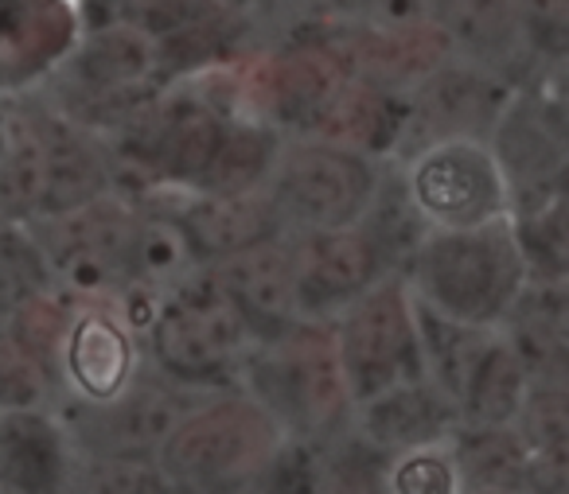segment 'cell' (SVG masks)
<instances>
[{
  "label": "cell",
  "instance_id": "obj_35",
  "mask_svg": "<svg viewBox=\"0 0 569 494\" xmlns=\"http://www.w3.org/2000/svg\"><path fill=\"white\" fill-rule=\"evenodd\" d=\"M429 9H433V0H367L363 20H371V24H418V20H429Z\"/></svg>",
  "mask_w": 569,
  "mask_h": 494
},
{
  "label": "cell",
  "instance_id": "obj_14",
  "mask_svg": "<svg viewBox=\"0 0 569 494\" xmlns=\"http://www.w3.org/2000/svg\"><path fill=\"white\" fill-rule=\"evenodd\" d=\"M382 269L371 238L359 222L340 230H312L293 234V281H297V315L320 320L328 312H340L351 296L371 289Z\"/></svg>",
  "mask_w": 569,
  "mask_h": 494
},
{
  "label": "cell",
  "instance_id": "obj_24",
  "mask_svg": "<svg viewBox=\"0 0 569 494\" xmlns=\"http://www.w3.org/2000/svg\"><path fill=\"white\" fill-rule=\"evenodd\" d=\"M530 385H535V374L515 351L507 331L496 327L483 343L472 374H468L465 393H460V424H515Z\"/></svg>",
  "mask_w": 569,
  "mask_h": 494
},
{
  "label": "cell",
  "instance_id": "obj_15",
  "mask_svg": "<svg viewBox=\"0 0 569 494\" xmlns=\"http://www.w3.org/2000/svg\"><path fill=\"white\" fill-rule=\"evenodd\" d=\"M230 300L242 308L250 327L261 335L281 331L297 315V281H293V230H273L242 250L227 253L207 265Z\"/></svg>",
  "mask_w": 569,
  "mask_h": 494
},
{
  "label": "cell",
  "instance_id": "obj_22",
  "mask_svg": "<svg viewBox=\"0 0 569 494\" xmlns=\"http://www.w3.org/2000/svg\"><path fill=\"white\" fill-rule=\"evenodd\" d=\"M449 455L460 491H538V471L515 424H452Z\"/></svg>",
  "mask_w": 569,
  "mask_h": 494
},
{
  "label": "cell",
  "instance_id": "obj_8",
  "mask_svg": "<svg viewBox=\"0 0 569 494\" xmlns=\"http://www.w3.org/2000/svg\"><path fill=\"white\" fill-rule=\"evenodd\" d=\"M48 222L43 238L36 234L48 269L82 292H98L113 281H129V253H133L141 214L113 191L87 199L63 214H40Z\"/></svg>",
  "mask_w": 569,
  "mask_h": 494
},
{
  "label": "cell",
  "instance_id": "obj_4",
  "mask_svg": "<svg viewBox=\"0 0 569 494\" xmlns=\"http://www.w3.org/2000/svg\"><path fill=\"white\" fill-rule=\"evenodd\" d=\"M258 343V331L242 315V308L222 292L214 273L172 281L157 300L149 320V346L157 366L176 382L211 385L234 374L246 354Z\"/></svg>",
  "mask_w": 569,
  "mask_h": 494
},
{
  "label": "cell",
  "instance_id": "obj_10",
  "mask_svg": "<svg viewBox=\"0 0 569 494\" xmlns=\"http://www.w3.org/2000/svg\"><path fill=\"white\" fill-rule=\"evenodd\" d=\"M164 71L157 59V43L137 24H110L102 32L87 36L71 56V90L79 94V113L90 125L121 121L157 98V74Z\"/></svg>",
  "mask_w": 569,
  "mask_h": 494
},
{
  "label": "cell",
  "instance_id": "obj_7",
  "mask_svg": "<svg viewBox=\"0 0 569 494\" xmlns=\"http://www.w3.org/2000/svg\"><path fill=\"white\" fill-rule=\"evenodd\" d=\"M375 180H379L375 160L297 137L293 144L281 141L266 188L281 214V226L293 234H312V230H340L359 222Z\"/></svg>",
  "mask_w": 569,
  "mask_h": 494
},
{
  "label": "cell",
  "instance_id": "obj_3",
  "mask_svg": "<svg viewBox=\"0 0 569 494\" xmlns=\"http://www.w3.org/2000/svg\"><path fill=\"white\" fill-rule=\"evenodd\" d=\"M289 432L253 397H222L188 409L157 447V467L176 486L258 483Z\"/></svg>",
  "mask_w": 569,
  "mask_h": 494
},
{
  "label": "cell",
  "instance_id": "obj_34",
  "mask_svg": "<svg viewBox=\"0 0 569 494\" xmlns=\"http://www.w3.org/2000/svg\"><path fill=\"white\" fill-rule=\"evenodd\" d=\"M284 9L293 12L297 20L320 28V24H351L363 20L367 0H284Z\"/></svg>",
  "mask_w": 569,
  "mask_h": 494
},
{
  "label": "cell",
  "instance_id": "obj_5",
  "mask_svg": "<svg viewBox=\"0 0 569 494\" xmlns=\"http://www.w3.org/2000/svg\"><path fill=\"white\" fill-rule=\"evenodd\" d=\"M332 335L343 377H348L351 405L402 382L426 377L413 292L402 273H382L371 289L351 296L340 308Z\"/></svg>",
  "mask_w": 569,
  "mask_h": 494
},
{
  "label": "cell",
  "instance_id": "obj_31",
  "mask_svg": "<svg viewBox=\"0 0 569 494\" xmlns=\"http://www.w3.org/2000/svg\"><path fill=\"white\" fill-rule=\"evenodd\" d=\"M519 4V24L527 48L538 56H550L558 63L566 56L569 36V0H515Z\"/></svg>",
  "mask_w": 569,
  "mask_h": 494
},
{
  "label": "cell",
  "instance_id": "obj_11",
  "mask_svg": "<svg viewBox=\"0 0 569 494\" xmlns=\"http://www.w3.org/2000/svg\"><path fill=\"white\" fill-rule=\"evenodd\" d=\"M499 168H503L511 211L535 206L558 195L566 175V121H561V98L538 90H515L503 118L488 137Z\"/></svg>",
  "mask_w": 569,
  "mask_h": 494
},
{
  "label": "cell",
  "instance_id": "obj_18",
  "mask_svg": "<svg viewBox=\"0 0 569 494\" xmlns=\"http://www.w3.org/2000/svg\"><path fill=\"white\" fill-rule=\"evenodd\" d=\"M74 444L43 405H0V491H59L71 483Z\"/></svg>",
  "mask_w": 569,
  "mask_h": 494
},
{
  "label": "cell",
  "instance_id": "obj_28",
  "mask_svg": "<svg viewBox=\"0 0 569 494\" xmlns=\"http://www.w3.org/2000/svg\"><path fill=\"white\" fill-rule=\"evenodd\" d=\"M515 429L527 440L538 471V491H561L569 471V397L561 382H535Z\"/></svg>",
  "mask_w": 569,
  "mask_h": 494
},
{
  "label": "cell",
  "instance_id": "obj_29",
  "mask_svg": "<svg viewBox=\"0 0 569 494\" xmlns=\"http://www.w3.org/2000/svg\"><path fill=\"white\" fill-rule=\"evenodd\" d=\"M67 320H71V312H67L56 296H48V289L28 292V296H20L17 304H12L9 339L28 359H36L51 374V362L63 351Z\"/></svg>",
  "mask_w": 569,
  "mask_h": 494
},
{
  "label": "cell",
  "instance_id": "obj_12",
  "mask_svg": "<svg viewBox=\"0 0 569 494\" xmlns=\"http://www.w3.org/2000/svg\"><path fill=\"white\" fill-rule=\"evenodd\" d=\"M328 40L351 79L371 82L390 94H410L433 67L452 56L449 40L437 32L433 20L418 24L351 20V24H328Z\"/></svg>",
  "mask_w": 569,
  "mask_h": 494
},
{
  "label": "cell",
  "instance_id": "obj_20",
  "mask_svg": "<svg viewBox=\"0 0 569 494\" xmlns=\"http://www.w3.org/2000/svg\"><path fill=\"white\" fill-rule=\"evenodd\" d=\"M351 413H356V429L387 455H398L406 447L437 444L460 421L452 401L429 377L375 393V397L351 405Z\"/></svg>",
  "mask_w": 569,
  "mask_h": 494
},
{
  "label": "cell",
  "instance_id": "obj_33",
  "mask_svg": "<svg viewBox=\"0 0 569 494\" xmlns=\"http://www.w3.org/2000/svg\"><path fill=\"white\" fill-rule=\"evenodd\" d=\"M94 491H160L168 478L149 460H94L87 471Z\"/></svg>",
  "mask_w": 569,
  "mask_h": 494
},
{
  "label": "cell",
  "instance_id": "obj_23",
  "mask_svg": "<svg viewBox=\"0 0 569 494\" xmlns=\"http://www.w3.org/2000/svg\"><path fill=\"white\" fill-rule=\"evenodd\" d=\"M429 20L449 40V51L496 71L515 63L527 48L515 0H433Z\"/></svg>",
  "mask_w": 569,
  "mask_h": 494
},
{
  "label": "cell",
  "instance_id": "obj_9",
  "mask_svg": "<svg viewBox=\"0 0 569 494\" xmlns=\"http://www.w3.org/2000/svg\"><path fill=\"white\" fill-rule=\"evenodd\" d=\"M511 94L515 87L503 71L449 56L406 94V129L398 149L410 152L433 137H480V141H488Z\"/></svg>",
  "mask_w": 569,
  "mask_h": 494
},
{
  "label": "cell",
  "instance_id": "obj_26",
  "mask_svg": "<svg viewBox=\"0 0 569 494\" xmlns=\"http://www.w3.org/2000/svg\"><path fill=\"white\" fill-rule=\"evenodd\" d=\"M413 315H418V343H421V362H426V377L457 409L460 393L468 385V374H472L476 359H480L483 343H488V335L496 327H476V323L449 320V315L421 304L418 296H413Z\"/></svg>",
  "mask_w": 569,
  "mask_h": 494
},
{
  "label": "cell",
  "instance_id": "obj_27",
  "mask_svg": "<svg viewBox=\"0 0 569 494\" xmlns=\"http://www.w3.org/2000/svg\"><path fill=\"white\" fill-rule=\"evenodd\" d=\"M359 226H363L375 253L382 258V269L387 273H406V265H410L413 250H418L429 226L418 214V206H413L398 168H382L379 172L371 199H367L363 214H359Z\"/></svg>",
  "mask_w": 569,
  "mask_h": 494
},
{
  "label": "cell",
  "instance_id": "obj_13",
  "mask_svg": "<svg viewBox=\"0 0 569 494\" xmlns=\"http://www.w3.org/2000/svg\"><path fill=\"white\" fill-rule=\"evenodd\" d=\"M79 409L67 436L79 440L94 460H149L188 413L172 390L149 382H129L118 397L106 401H79Z\"/></svg>",
  "mask_w": 569,
  "mask_h": 494
},
{
  "label": "cell",
  "instance_id": "obj_36",
  "mask_svg": "<svg viewBox=\"0 0 569 494\" xmlns=\"http://www.w3.org/2000/svg\"><path fill=\"white\" fill-rule=\"evenodd\" d=\"M203 4H211V9H219V12H227V17H234V12H242V9H250L253 0H203Z\"/></svg>",
  "mask_w": 569,
  "mask_h": 494
},
{
  "label": "cell",
  "instance_id": "obj_32",
  "mask_svg": "<svg viewBox=\"0 0 569 494\" xmlns=\"http://www.w3.org/2000/svg\"><path fill=\"white\" fill-rule=\"evenodd\" d=\"M43 393H48V370L4 335L0 339V405H40Z\"/></svg>",
  "mask_w": 569,
  "mask_h": 494
},
{
  "label": "cell",
  "instance_id": "obj_16",
  "mask_svg": "<svg viewBox=\"0 0 569 494\" xmlns=\"http://www.w3.org/2000/svg\"><path fill=\"white\" fill-rule=\"evenodd\" d=\"M406 129V94H390L371 82L343 79L317 110L309 113L297 137L325 141L336 149L359 152L367 160H382L398 149Z\"/></svg>",
  "mask_w": 569,
  "mask_h": 494
},
{
  "label": "cell",
  "instance_id": "obj_21",
  "mask_svg": "<svg viewBox=\"0 0 569 494\" xmlns=\"http://www.w3.org/2000/svg\"><path fill=\"white\" fill-rule=\"evenodd\" d=\"M32 118L43 149V199L36 219L63 214L110 191V164L87 129L74 125L71 113H32Z\"/></svg>",
  "mask_w": 569,
  "mask_h": 494
},
{
  "label": "cell",
  "instance_id": "obj_1",
  "mask_svg": "<svg viewBox=\"0 0 569 494\" xmlns=\"http://www.w3.org/2000/svg\"><path fill=\"white\" fill-rule=\"evenodd\" d=\"M402 276L410 281L413 296L433 312L476 327H499L530 269L515 234V219L503 214L480 226H429Z\"/></svg>",
  "mask_w": 569,
  "mask_h": 494
},
{
  "label": "cell",
  "instance_id": "obj_30",
  "mask_svg": "<svg viewBox=\"0 0 569 494\" xmlns=\"http://www.w3.org/2000/svg\"><path fill=\"white\" fill-rule=\"evenodd\" d=\"M387 491L398 494H452L460 491L457 467H452L449 444L437 440V444L406 447L395 460L387 463Z\"/></svg>",
  "mask_w": 569,
  "mask_h": 494
},
{
  "label": "cell",
  "instance_id": "obj_17",
  "mask_svg": "<svg viewBox=\"0 0 569 494\" xmlns=\"http://www.w3.org/2000/svg\"><path fill=\"white\" fill-rule=\"evenodd\" d=\"M168 219L180 226L196 265H214L227 253L281 230V214H277L266 183L261 188L230 191V195L188 191V199Z\"/></svg>",
  "mask_w": 569,
  "mask_h": 494
},
{
  "label": "cell",
  "instance_id": "obj_2",
  "mask_svg": "<svg viewBox=\"0 0 569 494\" xmlns=\"http://www.w3.org/2000/svg\"><path fill=\"white\" fill-rule=\"evenodd\" d=\"M250 359V393L293 440H325L348 421L351 393L332 327L293 320L258 339Z\"/></svg>",
  "mask_w": 569,
  "mask_h": 494
},
{
  "label": "cell",
  "instance_id": "obj_19",
  "mask_svg": "<svg viewBox=\"0 0 569 494\" xmlns=\"http://www.w3.org/2000/svg\"><path fill=\"white\" fill-rule=\"evenodd\" d=\"M63 374L82 401L118 397L137 370V346L129 331L106 308H79L67 320L63 335Z\"/></svg>",
  "mask_w": 569,
  "mask_h": 494
},
{
  "label": "cell",
  "instance_id": "obj_6",
  "mask_svg": "<svg viewBox=\"0 0 569 494\" xmlns=\"http://www.w3.org/2000/svg\"><path fill=\"white\" fill-rule=\"evenodd\" d=\"M398 172L426 226L457 230L511 214L503 168L480 137H433L406 152Z\"/></svg>",
  "mask_w": 569,
  "mask_h": 494
},
{
  "label": "cell",
  "instance_id": "obj_25",
  "mask_svg": "<svg viewBox=\"0 0 569 494\" xmlns=\"http://www.w3.org/2000/svg\"><path fill=\"white\" fill-rule=\"evenodd\" d=\"M281 149V133L261 118H227L222 141L199 180L188 191H211V195H230V191L261 188L269 180V168Z\"/></svg>",
  "mask_w": 569,
  "mask_h": 494
}]
</instances>
